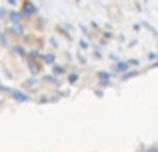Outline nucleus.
Instances as JSON below:
<instances>
[{"mask_svg":"<svg viewBox=\"0 0 158 152\" xmlns=\"http://www.w3.org/2000/svg\"><path fill=\"white\" fill-rule=\"evenodd\" d=\"M148 152H158V150H148Z\"/></svg>","mask_w":158,"mask_h":152,"instance_id":"nucleus-1","label":"nucleus"}]
</instances>
